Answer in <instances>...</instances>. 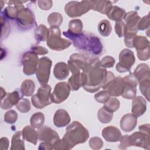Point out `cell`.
Listing matches in <instances>:
<instances>
[{
  "mask_svg": "<svg viewBox=\"0 0 150 150\" xmlns=\"http://www.w3.org/2000/svg\"><path fill=\"white\" fill-rule=\"evenodd\" d=\"M107 71L101 65L91 67L86 71H81L82 87L87 92L95 93L104 84Z\"/></svg>",
  "mask_w": 150,
  "mask_h": 150,
  "instance_id": "cell-3",
  "label": "cell"
},
{
  "mask_svg": "<svg viewBox=\"0 0 150 150\" xmlns=\"http://www.w3.org/2000/svg\"><path fill=\"white\" fill-rule=\"evenodd\" d=\"M63 35L70 39L74 46L81 51L92 55H99L103 50L101 40L95 35L82 32L79 34H73L69 30L63 32Z\"/></svg>",
  "mask_w": 150,
  "mask_h": 150,
  "instance_id": "cell-1",
  "label": "cell"
},
{
  "mask_svg": "<svg viewBox=\"0 0 150 150\" xmlns=\"http://www.w3.org/2000/svg\"><path fill=\"white\" fill-rule=\"evenodd\" d=\"M90 2L91 9L105 15L112 6V2L110 1H90Z\"/></svg>",
  "mask_w": 150,
  "mask_h": 150,
  "instance_id": "cell-26",
  "label": "cell"
},
{
  "mask_svg": "<svg viewBox=\"0 0 150 150\" xmlns=\"http://www.w3.org/2000/svg\"><path fill=\"white\" fill-rule=\"evenodd\" d=\"M139 90L142 95L149 101V87L150 79H145L139 82Z\"/></svg>",
  "mask_w": 150,
  "mask_h": 150,
  "instance_id": "cell-38",
  "label": "cell"
},
{
  "mask_svg": "<svg viewBox=\"0 0 150 150\" xmlns=\"http://www.w3.org/2000/svg\"><path fill=\"white\" fill-rule=\"evenodd\" d=\"M88 144L90 147L93 149H101L103 146V141L102 139L97 137H92L90 139Z\"/></svg>",
  "mask_w": 150,
  "mask_h": 150,
  "instance_id": "cell-44",
  "label": "cell"
},
{
  "mask_svg": "<svg viewBox=\"0 0 150 150\" xmlns=\"http://www.w3.org/2000/svg\"><path fill=\"white\" fill-rule=\"evenodd\" d=\"M30 50L37 55H45L48 53L49 52L46 48L38 45L32 46Z\"/></svg>",
  "mask_w": 150,
  "mask_h": 150,
  "instance_id": "cell-49",
  "label": "cell"
},
{
  "mask_svg": "<svg viewBox=\"0 0 150 150\" xmlns=\"http://www.w3.org/2000/svg\"><path fill=\"white\" fill-rule=\"evenodd\" d=\"M50 35L46 40L47 46L53 50L61 51L67 49L71 44L69 40L61 38V32L59 27L50 26Z\"/></svg>",
  "mask_w": 150,
  "mask_h": 150,
  "instance_id": "cell-5",
  "label": "cell"
},
{
  "mask_svg": "<svg viewBox=\"0 0 150 150\" xmlns=\"http://www.w3.org/2000/svg\"><path fill=\"white\" fill-rule=\"evenodd\" d=\"M15 20L19 28L23 30H29L36 26L33 12L23 5L18 11Z\"/></svg>",
  "mask_w": 150,
  "mask_h": 150,
  "instance_id": "cell-7",
  "label": "cell"
},
{
  "mask_svg": "<svg viewBox=\"0 0 150 150\" xmlns=\"http://www.w3.org/2000/svg\"><path fill=\"white\" fill-rule=\"evenodd\" d=\"M70 60L81 71H86L93 67L100 65L98 58L82 53L72 54L70 56Z\"/></svg>",
  "mask_w": 150,
  "mask_h": 150,
  "instance_id": "cell-6",
  "label": "cell"
},
{
  "mask_svg": "<svg viewBox=\"0 0 150 150\" xmlns=\"http://www.w3.org/2000/svg\"><path fill=\"white\" fill-rule=\"evenodd\" d=\"M11 150H24L25 144L22 132L18 131L13 134L11 140Z\"/></svg>",
  "mask_w": 150,
  "mask_h": 150,
  "instance_id": "cell-30",
  "label": "cell"
},
{
  "mask_svg": "<svg viewBox=\"0 0 150 150\" xmlns=\"http://www.w3.org/2000/svg\"><path fill=\"white\" fill-rule=\"evenodd\" d=\"M47 22L50 26L59 27L63 22V16L59 12L51 13L47 17Z\"/></svg>",
  "mask_w": 150,
  "mask_h": 150,
  "instance_id": "cell-36",
  "label": "cell"
},
{
  "mask_svg": "<svg viewBox=\"0 0 150 150\" xmlns=\"http://www.w3.org/2000/svg\"><path fill=\"white\" fill-rule=\"evenodd\" d=\"M129 136L131 146L143 148L147 150L150 149L149 134L138 131L134 132Z\"/></svg>",
  "mask_w": 150,
  "mask_h": 150,
  "instance_id": "cell-17",
  "label": "cell"
},
{
  "mask_svg": "<svg viewBox=\"0 0 150 150\" xmlns=\"http://www.w3.org/2000/svg\"><path fill=\"white\" fill-rule=\"evenodd\" d=\"M90 9V1H70L67 3L64 6V12L70 18L81 16Z\"/></svg>",
  "mask_w": 150,
  "mask_h": 150,
  "instance_id": "cell-9",
  "label": "cell"
},
{
  "mask_svg": "<svg viewBox=\"0 0 150 150\" xmlns=\"http://www.w3.org/2000/svg\"><path fill=\"white\" fill-rule=\"evenodd\" d=\"M35 88V82L30 79H26L22 83L21 86V92L23 96L29 97L33 95Z\"/></svg>",
  "mask_w": 150,
  "mask_h": 150,
  "instance_id": "cell-32",
  "label": "cell"
},
{
  "mask_svg": "<svg viewBox=\"0 0 150 150\" xmlns=\"http://www.w3.org/2000/svg\"><path fill=\"white\" fill-rule=\"evenodd\" d=\"M88 137V130L80 122L73 121L67 127L66 132L61 139L59 149H70L79 144L85 142Z\"/></svg>",
  "mask_w": 150,
  "mask_h": 150,
  "instance_id": "cell-2",
  "label": "cell"
},
{
  "mask_svg": "<svg viewBox=\"0 0 150 150\" xmlns=\"http://www.w3.org/2000/svg\"><path fill=\"white\" fill-rule=\"evenodd\" d=\"M9 142L6 137H2L0 139V149L6 150L8 149Z\"/></svg>",
  "mask_w": 150,
  "mask_h": 150,
  "instance_id": "cell-51",
  "label": "cell"
},
{
  "mask_svg": "<svg viewBox=\"0 0 150 150\" xmlns=\"http://www.w3.org/2000/svg\"><path fill=\"white\" fill-rule=\"evenodd\" d=\"M122 79L124 82V88L121 94L122 97L128 100L133 99L137 94V86L138 84L137 80L132 73Z\"/></svg>",
  "mask_w": 150,
  "mask_h": 150,
  "instance_id": "cell-15",
  "label": "cell"
},
{
  "mask_svg": "<svg viewBox=\"0 0 150 150\" xmlns=\"http://www.w3.org/2000/svg\"><path fill=\"white\" fill-rule=\"evenodd\" d=\"M132 73L138 83L144 79H150L149 67V66L145 63L139 64Z\"/></svg>",
  "mask_w": 150,
  "mask_h": 150,
  "instance_id": "cell-27",
  "label": "cell"
},
{
  "mask_svg": "<svg viewBox=\"0 0 150 150\" xmlns=\"http://www.w3.org/2000/svg\"><path fill=\"white\" fill-rule=\"evenodd\" d=\"M70 73V69L66 63L59 62L56 63L53 69V74L57 80L66 79Z\"/></svg>",
  "mask_w": 150,
  "mask_h": 150,
  "instance_id": "cell-25",
  "label": "cell"
},
{
  "mask_svg": "<svg viewBox=\"0 0 150 150\" xmlns=\"http://www.w3.org/2000/svg\"><path fill=\"white\" fill-rule=\"evenodd\" d=\"M21 98L20 93L16 90L7 93L6 96L1 100V108L4 110L9 109L16 105Z\"/></svg>",
  "mask_w": 150,
  "mask_h": 150,
  "instance_id": "cell-20",
  "label": "cell"
},
{
  "mask_svg": "<svg viewBox=\"0 0 150 150\" xmlns=\"http://www.w3.org/2000/svg\"><path fill=\"white\" fill-rule=\"evenodd\" d=\"M135 58L132 51L128 49H124L119 54V62L117 64L115 69L119 73L129 71L134 64Z\"/></svg>",
  "mask_w": 150,
  "mask_h": 150,
  "instance_id": "cell-12",
  "label": "cell"
},
{
  "mask_svg": "<svg viewBox=\"0 0 150 150\" xmlns=\"http://www.w3.org/2000/svg\"><path fill=\"white\" fill-rule=\"evenodd\" d=\"M124 88V82L123 79L120 76L115 77L107 86V90L111 96L118 97L121 96Z\"/></svg>",
  "mask_w": 150,
  "mask_h": 150,
  "instance_id": "cell-19",
  "label": "cell"
},
{
  "mask_svg": "<svg viewBox=\"0 0 150 150\" xmlns=\"http://www.w3.org/2000/svg\"><path fill=\"white\" fill-rule=\"evenodd\" d=\"M38 138L42 141L39 149H59L61 139L58 134L48 126H43L38 130Z\"/></svg>",
  "mask_w": 150,
  "mask_h": 150,
  "instance_id": "cell-4",
  "label": "cell"
},
{
  "mask_svg": "<svg viewBox=\"0 0 150 150\" xmlns=\"http://www.w3.org/2000/svg\"><path fill=\"white\" fill-rule=\"evenodd\" d=\"M134 47L135 48L138 58L145 61L150 57V45L148 39L143 36H137L134 39Z\"/></svg>",
  "mask_w": 150,
  "mask_h": 150,
  "instance_id": "cell-13",
  "label": "cell"
},
{
  "mask_svg": "<svg viewBox=\"0 0 150 150\" xmlns=\"http://www.w3.org/2000/svg\"><path fill=\"white\" fill-rule=\"evenodd\" d=\"M120 103L118 99L112 97L110 98L105 103L104 105V107L107 109L108 111L111 112H115L120 107Z\"/></svg>",
  "mask_w": 150,
  "mask_h": 150,
  "instance_id": "cell-40",
  "label": "cell"
},
{
  "mask_svg": "<svg viewBox=\"0 0 150 150\" xmlns=\"http://www.w3.org/2000/svg\"><path fill=\"white\" fill-rule=\"evenodd\" d=\"M125 13L126 12L124 9L115 5H112L106 15L109 19L117 22L122 21Z\"/></svg>",
  "mask_w": 150,
  "mask_h": 150,
  "instance_id": "cell-28",
  "label": "cell"
},
{
  "mask_svg": "<svg viewBox=\"0 0 150 150\" xmlns=\"http://www.w3.org/2000/svg\"><path fill=\"white\" fill-rule=\"evenodd\" d=\"M83 23L80 19H72L69 23V31L73 34H79L82 32Z\"/></svg>",
  "mask_w": 150,
  "mask_h": 150,
  "instance_id": "cell-37",
  "label": "cell"
},
{
  "mask_svg": "<svg viewBox=\"0 0 150 150\" xmlns=\"http://www.w3.org/2000/svg\"><path fill=\"white\" fill-rule=\"evenodd\" d=\"M67 64L72 73V75L69 79L67 83L71 90L77 91L82 86L81 71L70 60H68Z\"/></svg>",
  "mask_w": 150,
  "mask_h": 150,
  "instance_id": "cell-16",
  "label": "cell"
},
{
  "mask_svg": "<svg viewBox=\"0 0 150 150\" xmlns=\"http://www.w3.org/2000/svg\"><path fill=\"white\" fill-rule=\"evenodd\" d=\"M125 24L124 21L117 22L115 24V33L118 35V37L121 38L124 36L125 32Z\"/></svg>",
  "mask_w": 150,
  "mask_h": 150,
  "instance_id": "cell-47",
  "label": "cell"
},
{
  "mask_svg": "<svg viewBox=\"0 0 150 150\" xmlns=\"http://www.w3.org/2000/svg\"><path fill=\"white\" fill-rule=\"evenodd\" d=\"M137 32H131L125 31L124 32V43L125 46L129 48L134 47V39L137 36Z\"/></svg>",
  "mask_w": 150,
  "mask_h": 150,
  "instance_id": "cell-42",
  "label": "cell"
},
{
  "mask_svg": "<svg viewBox=\"0 0 150 150\" xmlns=\"http://www.w3.org/2000/svg\"><path fill=\"white\" fill-rule=\"evenodd\" d=\"M146 110V101L141 96H135L132 100V114L136 117H140L144 114Z\"/></svg>",
  "mask_w": 150,
  "mask_h": 150,
  "instance_id": "cell-23",
  "label": "cell"
},
{
  "mask_svg": "<svg viewBox=\"0 0 150 150\" xmlns=\"http://www.w3.org/2000/svg\"><path fill=\"white\" fill-rule=\"evenodd\" d=\"M6 91L4 90V88L2 87H1V100L3 98H4L6 95Z\"/></svg>",
  "mask_w": 150,
  "mask_h": 150,
  "instance_id": "cell-53",
  "label": "cell"
},
{
  "mask_svg": "<svg viewBox=\"0 0 150 150\" xmlns=\"http://www.w3.org/2000/svg\"><path fill=\"white\" fill-rule=\"evenodd\" d=\"M149 14L144 16L143 18H141L138 25V30H144L146 29L149 28Z\"/></svg>",
  "mask_w": 150,
  "mask_h": 150,
  "instance_id": "cell-46",
  "label": "cell"
},
{
  "mask_svg": "<svg viewBox=\"0 0 150 150\" xmlns=\"http://www.w3.org/2000/svg\"><path fill=\"white\" fill-rule=\"evenodd\" d=\"M51 87L49 85L41 86L37 93L31 98L33 105L36 108L42 109L51 104L53 103L51 100Z\"/></svg>",
  "mask_w": 150,
  "mask_h": 150,
  "instance_id": "cell-8",
  "label": "cell"
},
{
  "mask_svg": "<svg viewBox=\"0 0 150 150\" xmlns=\"http://www.w3.org/2000/svg\"><path fill=\"white\" fill-rule=\"evenodd\" d=\"M112 30V26L109 21L103 19L98 25V31L99 33L104 37L108 36Z\"/></svg>",
  "mask_w": 150,
  "mask_h": 150,
  "instance_id": "cell-35",
  "label": "cell"
},
{
  "mask_svg": "<svg viewBox=\"0 0 150 150\" xmlns=\"http://www.w3.org/2000/svg\"><path fill=\"white\" fill-rule=\"evenodd\" d=\"M52 64V60L47 57L44 56L39 59L36 75V78L41 86L47 84L49 80Z\"/></svg>",
  "mask_w": 150,
  "mask_h": 150,
  "instance_id": "cell-10",
  "label": "cell"
},
{
  "mask_svg": "<svg viewBox=\"0 0 150 150\" xmlns=\"http://www.w3.org/2000/svg\"><path fill=\"white\" fill-rule=\"evenodd\" d=\"M102 136L107 142H115L120 141L121 133L118 128L110 125L103 129Z\"/></svg>",
  "mask_w": 150,
  "mask_h": 150,
  "instance_id": "cell-21",
  "label": "cell"
},
{
  "mask_svg": "<svg viewBox=\"0 0 150 150\" xmlns=\"http://www.w3.org/2000/svg\"><path fill=\"white\" fill-rule=\"evenodd\" d=\"M149 128L150 125L149 124H142L140 125L138 128L139 131H141L142 132L148 134H149Z\"/></svg>",
  "mask_w": 150,
  "mask_h": 150,
  "instance_id": "cell-52",
  "label": "cell"
},
{
  "mask_svg": "<svg viewBox=\"0 0 150 150\" xmlns=\"http://www.w3.org/2000/svg\"><path fill=\"white\" fill-rule=\"evenodd\" d=\"M115 59L110 56H105L100 60V65L103 68L112 67L115 64Z\"/></svg>",
  "mask_w": 150,
  "mask_h": 150,
  "instance_id": "cell-45",
  "label": "cell"
},
{
  "mask_svg": "<svg viewBox=\"0 0 150 150\" xmlns=\"http://www.w3.org/2000/svg\"><path fill=\"white\" fill-rule=\"evenodd\" d=\"M70 88L67 83L62 81L56 84L53 93L51 94V100L53 103L60 104L66 100L70 95Z\"/></svg>",
  "mask_w": 150,
  "mask_h": 150,
  "instance_id": "cell-14",
  "label": "cell"
},
{
  "mask_svg": "<svg viewBox=\"0 0 150 150\" xmlns=\"http://www.w3.org/2000/svg\"><path fill=\"white\" fill-rule=\"evenodd\" d=\"M124 19L125 22V31L138 33V25L141 17L138 15L137 12L130 11L126 13Z\"/></svg>",
  "mask_w": 150,
  "mask_h": 150,
  "instance_id": "cell-18",
  "label": "cell"
},
{
  "mask_svg": "<svg viewBox=\"0 0 150 150\" xmlns=\"http://www.w3.org/2000/svg\"><path fill=\"white\" fill-rule=\"evenodd\" d=\"M22 132L25 140L34 145L36 144L38 138V134L33 127L32 126L26 125L23 128Z\"/></svg>",
  "mask_w": 150,
  "mask_h": 150,
  "instance_id": "cell-29",
  "label": "cell"
},
{
  "mask_svg": "<svg viewBox=\"0 0 150 150\" xmlns=\"http://www.w3.org/2000/svg\"><path fill=\"white\" fill-rule=\"evenodd\" d=\"M39 59L37 54L30 50L25 52L21 59L23 66V72L27 76H30L36 73Z\"/></svg>",
  "mask_w": 150,
  "mask_h": 150,
  "instance_id": "cell-11",
  "label": "cell"
},
{
  "mask_svg": "<svg viewBox=\"0 0 150 150\" xmlns=\"http://www.w3.org/2000/svg\"><path fill=\"white\" fill-rule=\"evenodd\" d=\"M50 35V31L44 25H39L35 31V38L37 43L47 40Z\"/></svg>",
  "mask_w": 150,
  "mask_h": 150,
  "instance_id": "cell-31",
  "label": "cell"
},
{
  "mask_svg": "<svg viewBox=\"0 0 150 150\" xmlns=\"http://www.w3.org/2000/svg\"><path fill=\"white\" fill-rule=\"evenodd\" d=\"M38 4L39 7L44 11L49 10L52 7L53 2L52 1L47 0V1H38Z\"/></svg>",
  "mask_w": 150,
  "mask_h": 150,
  "instance_id": "cell-50",
  "label": "cell"
},
{
  "mask_svg": "<svg viewBox=\"0 0 150 150\" xmlns=\"http://www.w3.org/2000/svg\"><path fill=\"white\" fill-rule=\"evenodd\" d=\"M97 118L100 122L107 124L112 120L113 118V112L108 111L103 106L98 110Z\"/></svg>",
  "mask_w": 150,
  "mask_h": 150,
  "instance_id": "cell-33",
  "label": "cell"
},
{
  "mask_svg": "<svg viewBox=\"0 0 150 150\" xmlns=\"http://www.w3.org/2000/svg\"><path fill=\"white\" fill-rule=\"evenodd\" d=\"M17 119L18 114L13 110H10L6 111L4 114V121L8 124H13L16 121Z\"/></svg>",
  "mask_w": 150,
  "mask_h": 150,
  "instance_id": "cell-43",
  "label": "cell"
},
{
  "mask_svg": "<svg viewBox=\"0 0 150 150\" xmlns=\"http://www.w3.org/2000/svg\"><path fill=\"white\" fill-rule=\"evenodd\" d=\"M120 142L118 147L121 149H125L128 147L131 146L129 135H124L123 136H121L120 139Z\"/></svg>",
  "mask_w": 150,
  "mask_h": 150,
  "instance_id": "cell-48",
  "label": "cell"
},
{
  "mask_svg": "<svg viewBox=\"0 0 150 150\" xmlns=\"http://www.w3.org/2000/svg\"><path fill=\"white\" fill-rule=\"evenodd\" d=\"M45 122V115L41 112H38L33 114L30 118V123L34 128L39 129L43 127Z\"/></svg>",
  "mask_w": 150,
  "mask_h": 150,
  "instance_id": "cell-34",
  "label": "cell"
},
{
  "mask_svg": "<svg viewBox=\"0 0 150 150\" xmlns=\"http://www.w3.org/2000/svg\"><path fill=\"white\" fill-rule=\"evenodd\" d=\"M70 117L67 111L63 109L57 110L53 117V123L58 128L64 127L70 122Z\"/></svg>",
  "mask_w": 150,
  "mask_h": 150,
  "instance_id": "cell-24",
  "label": "cell"
},
{
  "mask_svg": "<svg viewBox=\"0 0 150 150\" xmlns=\"http://www.w3.org/2000/svg\"><path fill=\"white\" fill-rule=\"evenodd\" d=\"M137 117L132 114H126L122 116L120 120V127L124 132H130L136 127Z\"/></svg>",
  "mask_w": 150,
  "mask_h": 150,
  "instance_id": "cell-22",
  "label": "cell"
},
{
  "mask_svg": "<svg viewBox=\"0 0 150 150\" xmlns=\"http://www.w3.org/2000/svg\"><path fill=\"white\" fill-rule=\"evenodd\" d=\"M15 105L16 108L22 113H26L31 108V104L29 100L25 98H21Z\"/></svg>",
  "mask_w": 150,
  "mask_h": 150,
  "instance_id": "cell-39",
  "label": "cell"
},
{
  "mask_svg": "<svg viewBox=\"0 0 150 150\" xmlns=\"http://www.w3.org/2000/svg\"><path fill=\"white\" fill-rule=\"evenodd\" d=\"M110 97L111 95L107 90L100 91L94 95L95 100L101 104H104Z\"/></svg>",
  "mask_w": 150,
  "mask_h": 150,
  "instance_id": "cell-41",
  "label": "cell"
}]
</instances>
